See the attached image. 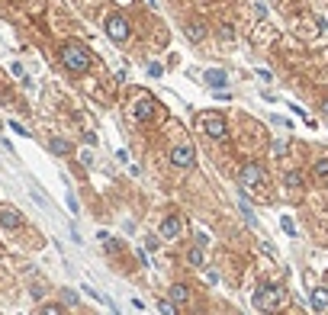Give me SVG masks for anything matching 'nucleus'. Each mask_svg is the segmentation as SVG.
Here are the masks:
<instances>
[{
	"instance_id": "1",
	"label": "nucleus",
	"mask_w": 328,
	"mask_h": 315,
	"mask_svg": "<svg viewBox=\"0 0 328 315\" xmlns=\"http://www.w3.org/2000/svg\"><path fill=\"white\" fill-rule=\"evenodd\" d=\"M283 305H287V290H283L280 283H261L258 290H254V309H261V312H280Z\"/></svg>"
},
{
	"instance_id": "2",
	"label": "nucleus",
	"mask_w": 328,
	"mask_h": 315,
	"mask_svg": "<svg viewBox=\"0 0 328 315\" xmlns=\"http://www.w3.org/2000/svg\"><path fill=\"white\" fill-rule=\"evenodd\" d=\"M58 58H61V65H65V71H71V74L90 71V51H87L81 42H65V45L58 48Z\"/></svg>"
},
{
	"instance_id": "3",
	"label": "nucleus",
	"mask_w": 328,
	"mask_h": 315,
	"mask_svg": "<svg viewBox=\"0 0 328 315\" xmlns=\"http://www.w3.org/2000/svg\"><path fill=\"white\" fill-rule=\"evenodd\" d=\"M106 36H110V42H116V45H126L129 36H132V23L122 13L106 16Z\"/></svg>"
},
{
	"instance_id": "4",
	"label": "nucleus",
	"mask_w": 328,
	"mask_h": 315,
	"mask_svg": "<svg viewBox=\"0 0 328 315\" xmlns=\"http://www.w3.org/2000/svg\"><path fill=\"white\" fill-rule=\"evenodd\" d=\"M238 183H242L245 190L261 187V183H264V168H261L258 161H245V164H242V171H238Z\"/></svg>"
},
{
	"instance_id": "5",
	"label": "nucleus",
	"mask_w": 328,
	"mask_h": 315,
	"mask_svg": "<svg viewBox=\"0 0 328 315\" xmlns=\"http://www.w3.org/2000/svg\"><path fill=\"white\" fill-rule=\"evenodd\" d=\"M203 129H206V135L212 138V142H222V138H225V132H228V129H225V116H219V113H203Z\"/></svg>"
},
{
	"instance_id": "6",
	"label": "nucleus",
	"mask_w": 328,
	"mask_h": 315,
	"mask_svg": "<svg viewBox=\"0 0 328 315\" xmlns=\"http://www.w3.org/2000/svg\"><path fill=\"white\" fill-rule=\"evenodd\" d=\"M180 235H183V219L174 216V213L164 216L161 219V229H158V238H161V241H177Z\"/></svg>"
},
{
	"instance_id": "7",
	"label": "nucleus",
	"mask_w": 328,
	"mask_h": 315,
	"mask_svg": "<svg viewBox=\"0 0 328 315\" xmlns=\"http://www.w3.org/2000/svg\"><path fill=\"white\" fill-rule=\"evenodd\" d=\"M171 164L174 168H193L197 164V151H193V145H187V142H180V145H174L171 148Z\"/></svg>"
},
{
	"instance_id": "8",
	"label": "nucleus",
	"mask_w": 328,
	"mask_h": 315,
	"mask_svg": "<svg viewBox=\"0 0 328 315\" xmlns=\"http://www.w3.org/2000/svg\"><path fill=\"white\" fill-rule=\"evenodd\" d=\"M155 110H158V103L152 97H138L135 107H132V119H135L138 126H148V122L155 119Z\"/></svg>"
},
{
	"instance_id": "9",
	"label": "nucleus",
	"mask_w": 328,
	"mask_h": 315,
	"mask_svg": "<svg viewBox=\"0 0 328 315\" xmlns=\"http://www.w3.org/2000/svg\"><path fill=\"white\" fill-rule=\"evenodd\" d=\"M0 225H4L7 232H16V229L23 225L20 209H13V206H0Z\"/></svg>"
},
{
	"instance_id": "10",
	"label": "nucleus",
	"mask_w": 328,
	"mask_h": 315,
	"mask_svg": "<svg viewBox=\"0 0 328 315\" xmlns=\"http://www.w3.org/2000/svg\"><path fill=\"white\" fill-rule=\"evenodd\" d=\"M167 299H171L174 305H187V302H190V286H187V283H171Z\"/></svg>"
},
{
	"instance_id": "11",
	"label": "nucleus",
	"mask_w": 328,
	"mask_h": 315,
	"mask_svg": "<svg viewBox=\"0 0 328 315\" xmlns=\"http://www.w3.org/2000/svg\"><path fill=\"white\" fill-rule=\"evenodd\" d=\"M203 81L209 84V90H216V87H222V84L228 81V77H225V71H222V68H209V71L203 74Z\"/></svg>"
},
{
	"instance_id": "12",
	"label": "nucleus",
	"mask_w": 328,
	"mask_h": 315,
	"mask_svg": "<svg viewBox=\"0 0 328 315\" xmlns=\"http://www.w3.org/2000/svg\"><path fill=\"white\" fill-rule=\"evenodd\" d=\"M312 309L315 312H328V286H315L312 290Z\"/></svg>"
},
{
	"instance_id": "13",
	"label": "nucleus",
	"mask_w": 328,
	"mask_h": 315,
	"mask_svg": "<svg viewBox=\"0 0 328 315\" xmlns=\"http://www.w3.org/2000/svg\"><path fill=\"white\" fill-rule=\"evenodd\" d=\"M49 151L65 158V154H71V142H68V138H61V135H52L49 138Z\"/></svg>"
},
{
	"instance_id": "14",
	"label": "nucleus",
	"mask_w": 328,
	"mask_h": 315,
	"mask_svg": "<svg viewBox=\"0 0 328 315\" xmlns=\"http://www.w3.org/2000/svg\"><path fill=\"white\" fill-rule=\"evenodd\" d=\"M187 264H190V267H203V264H206V254H203L200 244H193V248L187 251Z\"/></svg>"
},
{
	"instance_id": "15",
	"label": "nucleus",
	"mask_w": 328,
	"mask_h": 315,
	"mask_svg": "<svg viewBox=\"0 0 328 315\" xmlns=\"http://www.w3.org/2000/svg\"><path fill=\"white\" fill-rule=\"evenodd\" d=\"M283 183H287L290 190H299L306 183V177H303V171H287V177H283Z\"/></svg>"
},
{
	"instance_id": "16",
	"label": "nucleus",
	"mask_w": 328,
	"mask_h": 315,
	"mask_svg": "<svg viewBox=\"0 0 328 315\" xmlns=\"http://www.w3.org/2000/svg\"><path fill=\"white\" fill-rule=\"evenodd\" d=\"M187 36H190L193 42H200L203 36H206V26H203V23H190V26H187Z\"/></svg>"
},
{
	"instance_id": "17",
	"label": "nucleus",
	"mask_w": 328,
	"mask_h": 315,
	"mask_svg": "<svg viewBox=\"0 0 328 315\" xmlns=\"http://www.w3.org/2000/svg\"><path fill=\"white\" fill-rule=\"evenodd\" d=\"M312 174H315L318 180H328V158H318L315 168H312Z\"/></svg>"
},
{
	"instance_id": "18",
	"label": "nucleus",
	"mask_w": 328,
	"mask_h": 315,
	"mask_svg": "<svg viewBox=\"0 0 328 315\" xmlns=\"http://www.w3.org/2000/svg\"><path fill=\"white\" fill-rule=\"evenodd\" d=\"M39 315H65V309H61L58 302H45V305L39 309Z\"/></svg>"
},
{
	"instance_id": "19",
	"label": "nucleus",
	"mask_w": 328,
	"mask_h": 315,
	"mask_svg": "<svg viewBox=\"0 0 328 315\" xmlns=\"http://www.w3.org/2000/svg\"><path fill=\"white\" fill-rule=\"evenodd\" d=\"M158 312H161V315H177V305L171 299H161V302H158Z\"/></svg>"
},
{
	"instance_id": "20",
	"label": "nucleus",
	"mask_w": 328,
	"mask_h": 315,
	"mask_svg": "<svg viewBox=\"0 0 328 315\" xmlns=\"http://www.w3.org/2000/svg\"><path fill=\"white\" fill-rule=\"evenodd\" d=\"M61 302L65 305H77V293L74 290H61Z\"/></svg>"
},
{
	"instance_id": "21",
	"label": "nucleus",
	"mask_w": 328,
	"mask_h": 315,
	"mask_svg": "<svg viewBox=\"0 0 328 315\" xmlns=\"http://www.w3.org/2000/svg\"><path fill=\"white\" fill-rule=\"evenodd\" d=\"M287 151H290V145L283 142V138H280V142H273V154H277V158H283Z\"/></svg>"
},
{
	"instance_id": "22",
	"label": "nucleus",
	"mask_w": 328,
	"mask_h": 315,
	"mask_svg": "<svg viewBox=\"0 0 328 315\" xmlns=\"http://www.w3.org/2000/svg\"><path fill=\"white\" fill-rule=\"evenodd\" d=\"M148 74H152V77H161V74H164V68L158 65V61H152V65H148Z\"/></svg>"
},
{
	"instance_id": "23",
	"label": "nucleus",
	"mask_w": 328,
	"mask_h": 315,
	"mask_svg": "<svg viewBox=\"0 0 328 315\" xmlns=\"http://www.w3.org/2000/svg\"><path fill=\"white\" fill-rule=\"evenodd\" d=\"M68 209H71V213H77V209H81V203H77L74 193H68Z\"/></svg>"
},
{
	"instance_id": "24",
	"label": "nucleus",
	"mask_w": 328,
	"mask_h": 315,
	"mask_svg": "<svg viewBox=\"0 0 328 315\" xmlns=\"http://www.w3.org/2000/svg\"><path fill=\"white\" fill-rule=\"evenodd\" d=\"M81 164H84V168H90V164H93V154L84 151V154H81Z\"/></svg>"
},
{
	"instance_id": "25",
	"label": "nucleus",
	"mask_w": 328,
	"mask_h": 315,
	"mask_svg": "<svg viewBox=\"0 0 328 315\" xmlns=\"http://www.w3.org/2000/svg\"><path fill=\"white\" fill-rule=\"evenodd\" d=\"M145 248H148V251L158 248V238H155V235H148V238H145Z\"/></svg>"
},
{
	"instance_id": "26",
	"label": "nucleus",
	"mask_w": 328,
	"mask_h": 315,
	"mask_svg": "<svg viewBox=\"0 0 328 315\" xmlns=\"http://www.w3.org/2000/svg\"><path fill=\"white\" fill-rule=\"evenodd\" d=\"M283 229H287V235H296V225L290 222V219H283Z\"/></svg>"
},
{
	"instance_id": "27",
	"label": "nucleus",
	"mask_w": 328,
	"mask_h": 315,
	"mask_svg": "<svg viewBox=\"0 0 328 315\" xmlns=\"http://www.w3.org/2000/svg\"><path fill=\"white\" fill-rule=\"evenodd\" d=\"M10 129H13V132H16V135H29V132H26V129L20 126V122H10Z\"/></svg>"
},
{
	"instance_id": "28",
	"label": "nucleus",
	"mask_w": 328,
	"mask_h": 315,
	"mask_svg": "<svg viewBox=\"0 0 328 315\" xmlns=\"http://www.w3.org/2000/svg\"><path fill=\"white\" fill-rule=\"evenodd\" d=\"M116 161H122V164L129 161V151H126V148H119V151H116Z\"/></svg>"
},
{
	"instance_id": "29",
	"label": "nucleus",
	"mask_w": 328,
	"mask_h": 315,
	"mask_svg": "<svg viewBox=\"0 0 328 315\" xmlns=\"http://www.w3.org/2000/svg\"><path fill=\"white\" fill-rule=\"evenodd\" d=\"M113 4H116V7H132L135 0H113Z\"/></svg>"
},
{
	"instance_id": "30",
	"label": "nucleus",
	"mask_w": 328,
	"mask_h": 315,
	"mask_svg": "<svg viewBox=\"0 0 328 315\" xmlns=\"http://www.w3.org/2000/svg\"><path fill=\"white\" fill-rule=\"evenodd\" d=\"M322 113H325V119H328V100H325V103H322Z\"/></svg>"
},
{
	"instance_id": "31",
	"label": "nucleus",
	"mask_w": 328,
	"mask_h": 315,
	"mask_svg": "<svg viewBox=\"0 0 328 315\" xmlns=\"http://www.w3.org/2000/svg\"><path fill=\"white\" fill-rule=\"evenodd\" d=\"M148 7H158V0H148Z\"/></svg>"
},
{
	"instance_id": "32",
	"label": "nucleus",
	"mask_w": 328,
	"mask_h": 315,
	"mask_svg": "<svg viewBox=\"0 0 328 315\" xmlns=\"http://www.w3.org/2000/svg\"><path fill=\"white\" fill-rule=\"evenodd\" d=\"M0 132H4V122H0Z\"/></svg>"
}]
</instances>
